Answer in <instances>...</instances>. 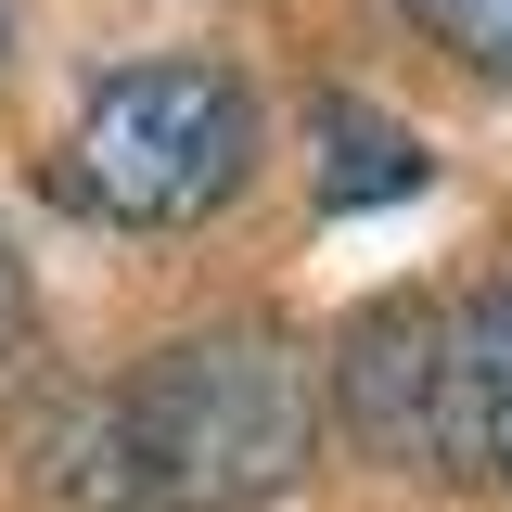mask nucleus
Here are the masks:
<instances>
[{
  "label": "nucleus",
  "mask_w": 512,
  "mask_h": 512,
  "mask_svg": "<svg viewBox=\"0 0 512 512\" xmlns=\"http://www.w3.org/2000/svg\"><path fill=\"white\" fill-rule=\"evenodd\" d=\"M320 423H333V372L282 320H205L90 410V500L103 512H269L308 487Z\"/></svg>",
  "instance_id": "1"
},
{
  "label": "nucleus",
  "mask_w": 512,
  "mask_h": 512,
  "mask_svg": "<svg viewBox=\"0 0 512 512\" xmlns=\"http://www.w3.org/2000/svg\"><path fill=\"white\" fill-rule=\"evenodd\" d=\"M52 180L103 231H192L256 180V103L231 64H116L77 103Z\"/></svg>",
  "instance_id": "2"
},
{
  "label": "nucleus",
  "mask_w": 512,
  "mask_h": 512,
  "mask_svg": "<svg viewBox=\"0 0 512 512\" xmlns=\"http://www.w3.org/2000/svg\"><path fill=\"white\" fill-rule=\"evenodd\" d=\"M333 423L384 474H474V384H461V308L372 295L333 333Z\"/></svg>",
  "instance_id": "3"
},
{
  "label": "nucleus",
  "mask_w": 512,
  "mask_h": 512,
  "mask_svg": "<svg viewBox=\"0 0 512 512\" xmlns=\"http://www.w3.org/2000/svg\"><path fill=\"white\" fill-rule=\"evenodd\" d=\"M308 141H320V205H333V218L423 192V141H410L397 116H372V103H320V116H308Z\"/></svg>",
  "instance_id": "4"
},
{
  "label": "nucleus",
  "mask_w": 512,
  "mask_h": 512,
  "mask_svg": "<svg viewBox=\"0 0 512 512\" xmlns=\"http://www.w3.org/2000/svg\"><path fill=\"white\" fill-rule=\"evenodd\" d=\"M461 384H474V474L512 487V256L461 295Z\"/></svg>",
  "instance_id": "5"
},
{
  "label": "nucleus",
  "mask_w": 512,
  "mask_h": 512,
  "mask_svg": "<svg viewBox=\"0 0 512 512\" xmlns=\"http://www.w3.org/2000/svg\"><path fill=\"white\" fill-rule=\"evenodd\" d=\"M436 52H461L474 77H512V0H397Z\"/></svg>",
  "instance_id": "6"
},
{
  "label": "nucleus",
  "mask_w": 512,
  "mask_h": 512,
  "mask_svg": "<svg viewBox=\"0 0 512 512\" xmlns=\"http://www.w3.org/2000/svg\"><path fill=\"white\" fill-rule=\"evenodd\" d=\"M0 52H13V39H0Z\"/></svg>",
  "instance_id": "7"
}]
</instances>
